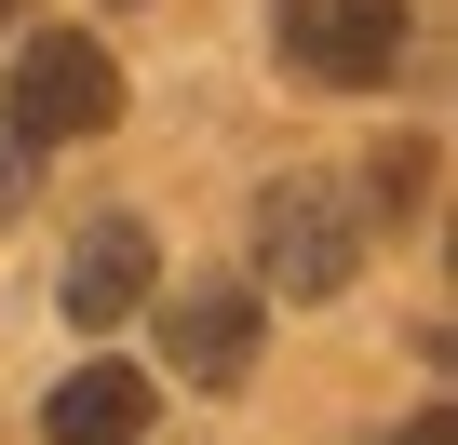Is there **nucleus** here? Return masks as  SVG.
Masks as SVG:
<instances>
[{
	"label": "nucleus",
	"instance_id": "f257e3e1",
	"mask_svg": "<svg viewBox=\"0 0 458 445\" xmlns=\"http://www.w3.org/2000/svg\"><path fill=\"white\" fill-rule=\"evenodd\" d=\"M377 257V202L337 175H270L257 189V297H351Z\"/></svg>",
	"mask_w": 458,
	"mask_h": 445
},
{
	"label": "nucleus",
	"instance_id": "f03ea898",
	"mask_svg": "<svg viewBox=\"0 0 458 445\" xmlns=\"http://www.w3.org/2000/svg\"><path fill=\"white\" fill-rule=\"evenodd\" d=\"M270 41L324 95H391V68H404V0H270Z\"/></svg>",
	"mask_w": 458,
	"mask_h": 445
},
{
	"label": "nucleus",
	"instance_id": "7ed1b4c3",
	"mask_svg": "<svg viewBox=\"0 0 458 445\" xmlns=\"http://www.w3.org/2000/svg\"><path fill=\"white\" fill-rule=\"evenodd\" d=\"M0 122H14L28 149H81V135H108V122H122V68H108V41H28V55H14V95H0Z\"/></svg>",
	"mask_w": 458,
	"mask_h": 445
},
{
	"label": "nucleus",
	"instance_id": "20e7f679",
	"mask_svg": "<svg viewBox=\"0 0 458 445\" xmlns=\"http://www.w3.org/2000/svg\"><path fill=\"white\" fill-rule=\"evenodd\" d=\"M257 338H270L257 270H202V284L162 297V351H175V378H202V391H243V378H257Z\"/></svg>",
	"mask_w": 458,
	"mask_h": 445
},
{
	"label": "nucleus",
	"instance_id": "39448f33",
	"mask_svg": "<svg viewBox=\"0 0 458 445\" xmlns=\"http://www.w3.org/2000/svg\"><path fill=\"white\" fill-rule=\"evenodd\" d=\"M162 297V257H148V216H95V230L68 244V324L81 338H108L122 311H148Z\"/></svg>",
	"mask_w": 458,
	"mask_h": 445
},
{
	"label": "nucleus",
	"instance_id": "423d86ee",
	"mask_svg": "<svg viewBox=\"0 0 458 445\" xmlns=\"http://www.w3.org/2000/svg\"><path fill=\"white\" fill-rule=\"evenodd\" d=\"M148 418H162L148 364H68V378L41 391V445H135Z\"/></svg>",
	"mask_w": 458,
	"mask_h": 445
},
{
	"label": "nucleus",
	"instance_id": "0eeeda50",
	"mask_svg": "<svg viewBox=\"0 0 458 445\" xmlns=\"http://www.w3.org/2000/svg\"><path fill=\"white\" fill-rule=\"evenodd\" d=\"M28 189H41V149H28L14 122H0V230H14V216H28Z\"/></svg>",
	"mask_w": 458,
	"mask_h": 445
},
{
	"label": "nucleus",
	"instance_id": "6e6552de",
	"mask_svg": "<svg viewBox=\"0 0 458 445\" xmlns=\"http://www.w3.org/2000/svg\"><path fill=\"white\" fill-rule=\"evenodd\" d=\"M364 202H391V216H404V202H418V149H377V175H364Z\"/></svg>",
	"mask_w": 458,
	"mask_h": 445
},
{
	"label": "nucleus",
	"instance_id": "1a4fd4ad",
	"mask_svg": "<svg viewBox=\"0 0 458 445\" xmlns=\"http://www.w3.org/2000/svg\"><path fill=\"white\" fill-rule=\"evenodd\" d=\"M404 445H445V405H418V418H404Z\"/></svg>",
	"mask_w": 458,
	"mask_h": 445
},
{
	"label": "nucleus",
	"instance_id": "9d476101",
	"mask_svg": "<svg viewBox=\"0 0 458 445\" xmlns=\"http://www.w3.org/2000/svg\"><path fill=\"white\" fill-rule=\"evenodd\" d=\"M0 14H28V0H0Z\"/></svg>",
	"mask_w": 458,
	"mask_h": 445
}]
</instances>
